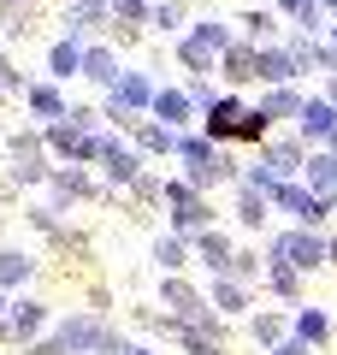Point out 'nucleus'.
I'll return each instance as SVG.
<instances>
[{"label": "nucleus", "mask_w": 337, "mask_h": 355, "mask_svg": "<svg viewBox=\"0 0 337 355\" xmlns=\"http://www.w3.org/2000/svg\"><path fill=\"white\" fill-rule=\"evenodd\" d=\"M154 71H160V65H125L119 83L101 89V113H107L112 130H125V137H130V130L154 113V95H160V83H166V77H154Z\"/></svg>", "instance_id": "obj_1"}, {"label": "nucleus", "mask_w": 337, "mask_h": 355, "mask_svg": "<svg viewBox=\"0 0 337 355\" xmlns=\"http://www.w3.org/2000/svg\"><path fill=\"white\" fill-rule=\"evenodd\" d=\"M42 254L36 249H24V243H0V291H12V296H24V291H42Z\"/></svg>", "instance_id": "obj_12"}, {"label": "nucleus", "mask_w": 337, "mask_h": 355, "mask_svg": "<svg viewBox=\"0 0 337 355\" xmlns=\"http://www.w3.org/2000/svg\"><path fill=\"white\" fill-rule=\"evenodd\" d=\"M266 261L273 266H296V272H308V279H320V272H331V237L325 231H308V225H273L261 237Z\"/></svg>", "instance_id": "obj_2"}, {"label": "nucleus", "mask_w": 337, "mask_h": 355, "mask_svg": "<svg viewBox=\"0 0 337 355\" xmlns=\"http://www.w3.org/2000/svg\"><path fill=\"white\" fill-rule=\"evenodd\" d=\"M331 154H337V137H331Z\"/></svg>", "instance_id": "obj_56"}, {"label": "nucleus", "mask_w": 337, "mask_h": 355, "mask_svg": "<svg viewBox=\"0 0 337 355\" xmlns=\"http://www.w3.org/2000/svg\"><path fill=\"white\" fill-rule=\"evenodd\" d=\"M42 196H48L60 214H83V207H95V202H119V196L101 184L95 166H53V178H48Z\"/></svg>", "instance_id": "obj_6"}, {"label": "nucleus", "mask_w": 337, "mask_h": 355, "mask_svg": "<svg viewBox=\"0 0 337 355\" xmlns=\"http://www.w3.org/2000/svg\"><path fill=\"white\" fill-rule=\"evenodd\" d=\"M207 302L219 308L225 320H249L254 308H261V291H249V284H237V279H207Z\"/></svg>", "instance_id": "obj_25"}, {"label": "nucleus", "mask_w": 337, "mask_h": 355, "mask_svg": "<svg viewBox=\"0 0 337 355\" xmlns=\"http://www.w3.org/2000/svg\"><path fill=\"white\" fill-rule=\"evenodd\" d=\"M189 95H196L201 113H213V107H219V95H225V83H219V77H189Z\"/></svg>", "instance_id": "obj_46"}, {"label": "nucleus", "mask_w": 337, "mask_h": 355, "mask_svg": "<svg viewBox=\"0 0 337 355\" xmlns=\"http://www.w3.org/2000/svg\"><path fill=\"white\" fill-rule=\"evenodd\" d=\"M36 83V77L24 71V65L12 60V48H6V42H0V89H6V95H12V101H24V89Z\"/></svg>", "instance_id": "obj_43"}, {"label": "nucleus", "mask_w": 337, "mask_h": 355, "mask_svg": "<svg viewBox=\"0 0 337 355\" xmlns=\"http://www.w3.org/2000/svg\"><path fill=\"white\" fill-rule=\"evenodd\" d=\"M189 36H196L201 48L225 53V48H231V42L243 36V30H237V18H225V12H196V24H189Z\"/></svg>", "instance_id": "obj_34"}, {"label": "nucleus", "mask_w": 337, "mask_h": 355, "mask_svg": "<svg viewBox=\"0 0 337 355\" xmlns=\"http://www.w3.org/2000/svg\"><path fill=\"white\" fill-rule=\"evenodd\" d=\"M130 142L142 148V160H172V148H178V130H172V125H160V119H142V125L130 130Z\"/></svg>", "instance_id": "obj_36"}, {"label": "nucleus", "mask_w": 337, "mask_h": 355, "mask_svg": "<svg viewBox=\"0 0 337 355\" xmlns=\"http://www.w3.org/2000/svg\"><path fill=\"white\" fill-rule=\"evenodd\" d=\"M6 107H12V95H6V89H0V119H6Z\"/></svg>", "instance_id": "obj_53"}, {"label": "nucleus", "mask_w": 337, "mask_h": 355, "mask_svg": "<svg viewBox=\"0 0 337 355\" xmlns=\"http://www.w3.org/2000/svg\"><path fill=\"white\" fill-rule=\"evenodd\" d=\"M231 225H237L243 237H266V231H273V196L237 184V190H231Z\"/></svg>", "instance_id": "obj_17"}, {"label": "nucleus", "mask_w": 337, "mask_h": 355, "mask_svg": "<svg viewBox=\"0 0 337 355\" xmlns=\"http://www.w3.org/2000/svg\"><path fill=\"white\" fill-rule=\"evenodd\" d=\"M219 83L225 89H254L261 83V42H249V36L231 42V48L219 53Z\"/></svg>", "instance_id": "obj_16"}, {"label": "nucleus", "mask_w": 337, "mask_h": 355, "mask_svg": "<svg viewBox=\"0 0 337 355\" xmlns=\"http://www.w3.org/2000/svg\"><path fill=\"white\" fill-rule=\"evenodd\" d=\"M189 24H196V6H189V0H154L148 36H160V42H178Z\"/></svg>", "instance_id": "obj_32"}, {"label": "nucleus", "mask_w": 337, "mask_h": 355, "mask_svg": "<svg viewBox=\"0 0 337 355\" xmlns=\"http://www.w3.org/2000/svg\"><path fill=\"white\" fill-rule=\"evenodd\" d=\"M77 308H89V314H112V308H119V291H112L107 279H89L83 284V302Z\"/></svg>", "instance_id": "obj_45"}, {"label": "nucleus", "mask_w": 337, "mask_h": 355, "mask_svg": "<svg viewBox=\"0 0 337 355\" xmlns=\"http://www.w3.org/2000/svg\"><path fill=\"white\" fill-rule=\"evenodd\" d=\"M273 130H278V125L249 101V113L237 119V137H231V148H249V154H254V148H266V142H273Z\"/></svg>", "instance_id": "obj_39"}, {"label": "nucleus", "mask_w": 337, "mask_h": 355, "mask_svg": "<svg viewBox=\"0 0 337 355\" xmlns=\"http://www.w3.org/2000/svg\"><path fill=\"white\" fill-rule=\"evenodd\" d=\"M331 207H337V196H331Z\"/></svg>", "instance_id": "obj_58"}, {"label": "nucleus", "mask_w": 337, "mask_h": 355, "mask_svg": "<svg viewBox=\"0 0 337 355\" xmlns=\"http://www.w3.org/2000/svg\"><path fill=\"white\" fill-rule=\"evenodd\" d=\"M237 30H243L249 42H261V48H266V42H284L290 24L273 12V6H243V12H237Z\"/></svg>", "instance_id": "obj_35"}, {"label": "nucleus", "mask_w": 337, "mask_h": 355, "mask_svg": "<svg viewBox=\"0 0 337 355\" xmlns=\"http://www.w3.org/2000/svg\"><path fill=\"white\" fill-rule=\"evenodd\" d=\"M148 18H154V0H112V24L148 30Z\"/></svg>", "instance_id": "obj_44"}, {"label": "nucleus", "mask_w": 337, "mask_h": 355, "mask_svg": "<svg viewBox=\"0 0 337 355\" xmlns=\"http://www.w3.org/2000/svg\"><path fill=\"white\" fill-rule=\"evenodd\" d=\"M53 338L65 343V355H119L125 349L130 331L119 326L112 314H89V308H65L60 326H53Z\"/></svg>", "instance_id": "obj_3"}, {"label": "nucleus", "mask_w": 337, "mask_h": 355, "mask_svg": "<svg viewBox=\"0 0 337 355\" xmlns=\"http://www.w3.org/2000/svg\"><path fill=\"white\" fill-rule=\"evenodd\" d=\"M130 331H137V338H148V343H172L178 320L166 314L160 302H130Z\"/></svg>", "instance_id": "obj_33"}, {"label": "nucleus", "mask_w": 337, "mask_h": 355, "mask_svg": "<svg viewBox=\"0 0 337 355\" xmlns=\"http://www.w3.org/2000/svg\"><path fill=\"white\" fill-rule=\"evenodd\" d=\"M172 349H178V355H231V343H225V338H207V331H196V326H178V331H172Z\"/></svg>", "instance_id": "obj_41"}, {"label": "nucleus", "mask_w": 337, "mask_h": 355, "mask_svg": "<svg viewBox=\"0 0 337 355\" xmlns=\"http://www.w3.org/2000/svg\"><path fill=\"white\" fill-rule=\"evenodd\" d=\"M172 65H178V77H184V83H189V77H219V53H213V48H201V42L189 36V30L172 42Z\"/></svg>", "instance_id": "obj_31"}, {"label": "nucleus", "mask_w": 337, "mask_h": 355, "mask_svg": "<svg viewBox=\"0 0 337 355\" xmlns=\"http://www.w3.org/2000/svg\"><path fill=\"white\" fill-rule=\"evenodd\" d=\"M278 83H308V71L296 65V53H290L284 42H266L261 48V83L254 89H278Z\"/></svg>", "instance_id": "obj_28"}, {"label": "nucleus", "mask_w": 337, "mask_h": 355, "mask_svg": "<svg viewBox=\"0 0 337 355\" xmlns=\"http://www.w3.org/2000/svg\"><path fill=\"white\" fill-rule=\"evenodd\" d=\"M254 154H261V160L273 166L278 178H302V166H308L313 148L296 137V130H273V142H266V148H254Z\"/></svg>", "instance_id": "obj_23"}, {"label": "nucleus", "mask_w": 337, "mask_h": 355, "mask_svg": "<svg viewBox=\"0 0 337 355\" xmlns=\"http://www.w3.org/2000/svg\"><path fill=\"white\" fill-rule=\"evenodd\" d=\"M83 48L89 42L77 36H48V48H42V77H53V83H83Z\"/></svg>", "instance_id": "obj_18"}, {"label": "nucleus", "mask_w": 337, "mask_h": 355, "mask_svg": "<svg viewBox=\"0 0 337 355\" xmlns=\"http://www.w3.org/2000/svg\"><path fill=\"white\" fill-rule=\"evenodd\" d=\"M331 42H337V18H331Z\"/></svg>", "instance_id": "obj_55"}, {"label": "nucleus", "mask_w": 337, "mask_h": 355, "mask_svg": "<svg viewBox=\"0 0 337 355\" xmlns=\"http://www.w3.org/2000/svg\"><path fill=\"white\" fill-rule=\"evenodd\" d=\"M302 184H308L313 196H337V154L331 148H313L308 166H302Z\"/></svg>", "instance_id": "obj_38"}, {"label": "nucleus", "mask_w": 337, "mask_h": 355, "mask_svg": "<svg viewBox=\"0 0 337 355\" xmlns=\"http://www.w3.org/2000/svg\"><path fill=\"white\" fill-rule=\"evenodd\" d=\"M249 113V95H243V89H225L219 95V107H213V113H201V130H207L213 142H231L237 137V119Z\"/></svg>", "instance_id": "obj_29"}, {"label": "nucleus", "mask_w": 337, "mask_h": 355, "mask_svg": "<svg viewBox=\"0 0 337 355\" xmlns=\"http://www.w3.org/2000/svg\"><path fill=\"white\" fill-rule=\"evenodd\" d=\"M243 331H249V343L266 355L273 343H284V338H290V308H278V302H261L249 320H243Z\"/></svg>", "instance_id": "obj_26"}, {"label": "nucleus", "mask_w": 337, "mask_h": 355, "mask_svg": "<svg viewBox=\"0 0 337 355\" xmlns=\"http://www.w3.org/2000/svg\"><path fill=\"white\" fill-rule=\"evenodd\" d=\"M320 95H325V101L337 107V71H331V77H320Z\"/></svg>", "instance_id": "obj_50"}, {"label": "nucleus", "mask_w": 337, "mask_h": 355, "mask_svg": "<svg viewBox=\"0 0 337 355\" xmlns=\"http://www.w3.org/2000/svg\"><path fill=\"white\" fill-rule=\"evenodd\" d=\"M320 6H325V12H331V18H337V0H320Z\"/></svg>", "instance_id": "obj_54"}, {"label": "nucleus", "mask_w": 337, "mask_h": 355, "mask_svg": "<svg viewBox=\"0 0 337 355\" xmlns=\"http://www.w3.org/2000/svg\"><path fill=\"white\" fill-rule=\"evenodd\" d=\"M60 30H65V36H77V42L112 36V0H71V6L60 12Z\"/></svg>", "instance_id": "obj_14"}, {"label": "nucleus", "mask_w": 337, "mask_h": 355, "mask_svg": "<svg viewBox=\"0 0 337 355\" xmlns=\"http://www.w3.org/2000/svg\"><path fill=\"white\" fill-rule=\"evenodd\" d=\"M148 166H154V160H142V148L125 137V130H112V125L101 130V166H95V172H101V184H107L112 196H125Z\"/></svg>", "instance_id": "obj_8"}, {"label": "nucleus", "mask_w": 337, "mask_h": 355, "mask_svg": "<svg viewBox=\"0 0 337 355\" xmlns=\"http://www.w3.org/2000/svg\"><path fill=\"white\" fill-rule=\"evenodd\" d=\"M290 331H296L313 355H325L337 343V308H325V302H313V296H308V302L290 308Z\"/></svg>", "instance_id": "obj_10"}, {"label": "nucleus", "mask_w": 337, "mask_h": 355, "mask_svg": "<svg viewBox=\"0 0 337 355\" xmlns=\"http://www.w3.org/2000/svg\"><path fill=\"white\" fill-rule=\"evenodd\" d=\"M273 12L290 30H302V36H331V12H325L320 0H273Z\"/></svg>", "instance_id": "obj_30"}, {"label": "nucleus", "mask_w": 337, "mask_h": 355, "mask_svg": "<svg viewBox=\"0 0 337 355\" xmlns=\"http://www.w3.org/2000/svg\"><path fill=\"white\" fill-rule=\"evenodd\" d=\"M148 119H160V125H172V130H201V107H196V95H189L184 77H166V83H160Z\"/></svg>", "instance_id": "obj_13"}, {"label": "nucleus", "mask_w": 337, "mask_h": 355, "mask_svg": "<svg viewBox=\"0 0 337 355\" xmlns=\"http://www.w3.org/2000/svg\"><path fill=\"white\" fill-rule=\"evenodd\" d=\"M273 214H278V225L331 231L337 207H331V196H313L308 184H302V178H278V184H273Z\"/></svg>", "instance_id": "obj_5"}, {"label": "nucleus", "mask_w": 337, "mask_h": 355, "mask_svg": "<svg viewBox=\"0 0 337 355\" xmlns=\"http://www.w3.org/2000/svg\"><path fill=\"white\" fill-rule=\"evenodd\" d=\"M6 6H36L42 12V6H53V0H0V12H6Z\"/></svg>", "instance_id": "obj_51"}, {"label": "nucleus", "mask_w": 337, "mask_h": 355, "mask_svg": "<svg viewBox=\"0 0 337 355\" xmlns=\"http://www.w3.org/2000/svg\"><path fill=\"white\" fill-rule=\"evenodd\" d=\"M60 314H65V308L53 302V296H42V291L12 296V314H6V343H12V349H30L36 338H48V331L60 326Z\"/></svg>", "instance_id": "obj_7"}, {"label": "nucleus", "mask_w": 337, "mask_h": 355, "mask_svg": "<svg viewBox=\"0 0 337 355\" xmlns=\"http://www.w3.org/2000/svg\"><path fill=\"white\" fill-rule=\"evenodd\" d=\"M42 142H48V154L60 166H101V130H83V125H71V119L42 125Z\"/></svg>", "instance_id": "obj_9"}, {"label": "nucleus", "mask_w": 337, "mask_h": 355, "mask_svg": "<svg viewBox=\"0 0 337 355\" xmlns=\"http://www.w3.org/2000/svg\"><path fill=\"white\" fill-rule=\"evenodd\" d=\"M308 291H313V279H308V272H296V266H273V261H266V284H261V296H266V302L296 308V302H308Z\"/></svg>", "instance_id": "obj_27"}, {"label": "nucleus", "mask_w": 337, "mask_h": 355, "mask_svg": "<svg viewBox=\"0 0 337 355\" xmlns=\"http://www.w3.org/2000/svg\"><path fill=\"white\" fill-rule=\"evenodd\" d=\"M148 261H154V272H196V243L184 231H154Z\"/></svg>", "instance_id": "obj_24"}, {"label": "nucleus", "mask_w": 337, "mask_h": 355, "mask_svg": "<svg viewBox=\"0 0 337 355\" xmlns=\"http://www.w3.org/2000/svg\"><path fill=\"white\" fill-rule=\"evenodd\" d=\"M243 184H249V190H266V196H273V184H278V172H273V166L261 160V154H249V166H243Z\"/></svg>", "instance_id": "obj_47"}, {"label": "nucleus", "mask_w": 337, "mask_h": 355, "mask_svg": "<svg viewBox=\"0 0 337 355\" xmlns=\"http://www.w3.org/2000/svg\"><path fill=\"white\" fill-rule=\"evenodd\" d=\"M308 95H313L308 83H278V89H261V95H254V107H261L278 130H290V125L302 119V107H308Z\"/></svg>", "instance_id": "obj_21"}, {"label": "nucleus", "mask_w": 337, "mask_h": 355, "mask_svg": "<svg viewBox=\"0 0 337 355\" xmlns=\"http://www.w3.org/2000/svg\"><path fill=\"white\" fill-rule=\"evenodd\" d=\"M18 219H24V231L42 243V249H53V243H60L65 231H71V214H60V207H53L48 196H30V202L18 207Z\"/></svg>", "instance_id": "obj_20"}, {"label": "nucleus", "mask_w": 337, "mask_h": 355, "mask_svg": "<svg viewBox=\"0 0 337 355\" xmlns=\"http://www.w3.org/2000/svg\"><path fill=\"white\" fill-rule=\"evenodd\" d=\"M24 113H30V125H60V119L71 113V83L36 77V83L24 89Z\"/></svg>", "instance_id": "obj_15"}, {"label": "nucleus", "mask_w": 337, "mask_h": 355, "mask_svg": "<svg viewBox=\"0 0 337 355\" xmlns=\"http://www.w3.org/2000/svg\"><path fill=\"white\" fill-rule=\"evenodd\" d=\"M36 154H48L42 125H12V130H0V160H36Z\"/></svg>", "instance_id": "obj_37"}, {"label": "nucleus", "mask_w": 337, "mask_h": 355, "mask_svg": "<svg viewBox=\"0 0 337 355\" xmlns=\"http://www.w3.org/2000/svg\"><path fill=\"white\" fill-rule=\"evenodd\" d=\"M266 355H313V349H308V343L296 338V331H290V338H284V343H273V349H266Z\"/></svg>", "instance_id": "obj_48"}, {"label": "nucleus", "mask_w": 337, "mask_h": 355, "mask_svg": "<svg viewBox=\"0 0 337 355\" xmlns=\"http://www.w3.org/2000/svg\"><path fill=\"white\" fill-rule=\"evenodd\" d=\"M225 279H237V284H249V291H261V284H266V249L243 243V249H237V261H231V272H225Z\"/></svg>", "instance_id": "obj_40"}, {"label": "nucleus", "mask_w": 337, "mask_h": 355, "mask_svg": "<svg viewBox=\"0 0 337 355\" xmlns=\"http://www.w3.org/2000/svg\"><path fill=\"white\" fill-rule=\"evenodd\" d=\"M0 172H6V160H0Z\"/></svg>", "instance_id": "obj_57"}, {"label": "nucleus", "mask_w": 337, "mask_h": 355, "mask_svg": "<svg viewBox=\"0 0 337 355\" xmlns=\"http://www.w3.org/2000/svg\"><path fill=\"white\" fill-rule=\"evenodd\" d=\"M325 237H331V272H337V225H331V231H325Z\"/></svg>", "instance_id": "obj_52"}, {"label": "nucleus", "mask_w": 337, "mask_h": 355, "mask_svg": "<svg viewBox=\"0 0 337 355\" xmlns=\"http://www.w3.org/2000/svg\"><path fill=\"white\" fill-rule=\"evenodd\" d=\"M36 36V6H6L0 12V42H30Z\"/></svg>", "instance_id": "obj_42"}, {"label": "nucleus", "mask_w": 337, "mask_h": 355, "mask_svg": "<svg viewBox=\"0 0 337 355\" xmlns=\"http://www.w3.org/2000/svg\"><path fill=\"white\" fill-rule=\"evenodd\" d=\"M290 130H296V137L308 142V148H331V137H337V107L325 101L320 89H313V95H308V107H302V119H296Z\"/></svg>", "instance_id": "obj_22"}, {"label": "nucleus", "mask_w": 337, "mask_h": 355, "mask_svg": "<svg viewBox=\"0 0 337 355\" xmlns=\"http://www.w3.org/2000/svg\"><path fill=\"white\" fill-rule=\"evenodd\" d=\"M119 355H160V343H148V338H125V349Z\"/></svg>", "instance_id": "obj_49"}, {"label": "nucleus", "mask_w": 337, "mask_h": 355, "mask_svg": "<svg viewBox=\"0 0 337 355\" xmlns=\"http://www.w3.org/2000/svg\"><path fill=\"white\" fill-rule=\"evenodd\" d=\"M207 225H225V207L213 202V196H201L184 172H166V231L196 237V231H207Z\"/></svg>", "instance_id": "obj_4"}, {"label": "nucleus", "mask_w": 337, "mask_h": 355, "mask_svg": "<svg viewBox=\"0 0 337 355\" xmlns=\"http://www.w3.org/2000/svg\"><path fill=\"white\" fill-rule=\"evenodd\" d=\"M196 272H207V279H219V272H231V261H237V225H207V231H196Z\"/></svg>", "instance_id": "obj_11"}, {"label": "nucleus", "mask_w": 337, "mask_h": 355, "mask_svg": "<svg viewBox=\"0 0 337 355\" xmlns=\"http://www.w3.org/2000/svg\"><path fill=\"white\" fill-rule=\"evenodd\" d=\"M125 65H130V60H125V48L101 36V42H89V48H83V83L101 95V89L119 83V71H125Z\"/></svg>", "instance_id": "obj_19"}]
</instances>
